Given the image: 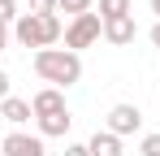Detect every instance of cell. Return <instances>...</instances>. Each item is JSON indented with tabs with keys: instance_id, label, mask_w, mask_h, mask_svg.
Returning <instances> with one entry per match:
<instances>
[{
	"instance_id": "obj_1",
	"label": "cell",
	"mask_w": 160,
	"mask_h": 156,
	"mask_svg": "<svg viewBox=\"0 0 160 156\" xmlns=\"http://www.w3.org/2000/svg\"><path fill=\"white\" fill-rule=\"evenodd\" d=\"M35 74L43 78L48 87H74L82 78V56L78 52H69V48H43V52H35Z\"/></svg>"
},
{
	"instance_id": "obj_2",
	"label": "cell",
	"mask_w": 160,
	"mask_h": 156,
	"mask_svg": "<svg viewBox=\"0 0 160 156\" xmlns=\"http://www.w3.org/2000/svg\"><path fill=\"white\" fill-rule=\"evenodd\" d=\"M13 39L22 44V48H52L56 39H65V22L56 18V13H22L18 22H13Z\"/></svg>"
},
{
	"instance_id": "obj_3",
	"label": "cell",
	"mask_w": 160,
	"mask_h": 156,
	"mask_svg": "<svg viewBox=\"0 0 160 156\" xmlns=\"http://www.w3.org/2000/svg\"><path fill=\"white\" fill-rule=\"evenodd\" d=\"M100 35H104V18L100 13H82V18H74V22L65 26V48L82 52V48H91V44H100Z\"/></svg>"
},
{
	"instance_id": "obj_4",
	"label": "cell",
	"mask_w": 160,
	"mask_h": 156,
	"mask_svg": "<svg viewBox=\"0 0 160 156\" xmlns=\"http://www.w3.org/2000/svg\"><path fill=\"white\" fill-rule=\"evenodd\" d=\"M117 139H126V134H138L143 130V113H138V104H112L108 108V126Z\"/></svg>"
},
{
	"instance_id": "obj_5",
	"label": "cell",
	"mask_w": 160,
	"mask_h": 156,
	"mask_svg": "<svg viewBox=\"0 0 160 156\" xmlns=\"http://www.w3.org/2000/svg\"><path fill=\"white\" fill-rule=\"evenodd\" d=\"M0 152L4 156H43V134H30V130H9L4 134V143H0Z\"/></svg>"
},
{
	"instance_id": "obj_6",
	"label": "cell",
	"mask_w": 160,
	"mask_h": 156,
	"mask_svg": "<svg viewBox=\"0 0 160 156\" xmlns=\"http://www.w3.org/2000/svg\"><path fill=\"white\" fill-rule=\"evenodd\" d=\"M30 108H35V117L65 113V91H61V87H43V91H35V96H30Z\"/></svg>"
},
{
	"instance_id": "obj_7",
	"label": "cell",
	"mask_w": 160,
	"mask_h": 156,
	"mask_svg": "<svg viewBox=\"0 0 160 156\" xmlns=\"http://www.w3.org/2000/svg\"><path fill=\"white\" fill-rule=\"evenodd\" d=\"M134 35H138V26H134V18H117V22H104V39L112 44V48H130Z\"/></svg>"
},
{
	"instance_id": "obj_8",
	"label": "cell",
	"mask_w": 160,
	"mask_h": 156,
	"mask_svg": "<svg viewBox=\"0 0 160 156\" xmlns=\"http://www.w3.org/2000/svg\"><path fill=\"white\" fill-rule=\"evenodd\" d=\"M0 117H4V122H9V126H26L30 117H35V108H30V100H18V96H9V100L0 104Z\"/></svg>"
},
{
	"instance_id": "obj_9",
	"label": "cell",
	"mask_w": 160,
	"mask_h": 156,
	"mask_svg": "<svg viewBox=\"0 0 160 156\" xmlns=\"http://www.w3.org/2000/svg\"><path fill=\"white\" fill-rule=\"evenodd\" d=\"M35 126H39L43 139H65L69 126H74V117H69V108H65V113H52V117H35Z\"/></svg>"
},
{
	"instance_id": "obj_10",
	"label": "cell",
	"mask_w": 160,
	"mask_h": 156,
	"mask_svg": "<svg viewBox=\"0 0 160 156\" xmlns=\"http://www.w3.org/2000/svg\"><path fill=\"white\" fill-rule=\"evenodd\" d=\"M87 148H91V156H121V152H126L121 139H117L112 130H95V134L87 139Z\"/></svg>"
},
{
	"instance_id": "obj_11",
	"label": "cell",
	"mask_w": 160,
	"mask_h": 156,
	"mask_svg": "<svg viewBox=\"0 0 160 156\" xmlns=\"http://www.w3.org/2000/svg\"><path fill=\"white\" fill-rule=\"evenodd\" d=\"M100 18L104 22H117V18H134L130 0H100Z\"/></svg>"
},
{
	"instance_id": "obj_12",
	"label": "cell",
	"mask_w": 160,
	"mask_h": 156,
	"mask_svg": "<svg viewBox=\"0 0 160 156\" xmlns=\"http://www.w3.org/2000/svg\"><path fill=\"white\" fill-rule=\"evenodd\" d=\"M56 13H69V22H74V18H82V13H95V0H61Z\"/></svg>"
},
{
	"instance_id": "obj_13",
	"label": "cell",
	"mask_w": 160,
	"mask_h": 156,
	"mask_svg": "<svg viewBox=\"0 0 160 156\" xmlns=\"http://www.w3.org/2000/svg\"><path fill=\"white\" fill-rule=\"evenodd\" d=\"M18 18H22V13H18V0H0V22H4V26H13Z\"/></svg>"
},
{
	"instance_id": "obj_14",
	"label": "cell",
	"mask_w": 160,
	"mask_h": 156,
	"mask_svg": "<svg viewBox=\"0 0 160 156\" xmlns=\"http://www.w3.org/2000/svg\"><path fill=\"white\" fill-rule=\"evenodd\" d=\"M138 156H160V134H143V143H138Z\"/></svg>"
},
{
	"instance_id": "obj_15",
	"label": "cell",
	"mask_w": 160,
	"mask_h": 156,
	"mask_svg": "<svg viewBox=\"0 0 160 156\" xmlns=\"http://www.w3.org/2000/svg\"><path fill=\"white\" fill-rule=\"evenodd\" d=\"M56 4H61V0H30L26 13H56Z\"/></svg>"
},
{
	"instance_id": "obj_16",
	"label": "cell",
	"mask_w": 160,
	"mask_h": 156,
	"mask_svg": "<svg viewBox=\"0 0 160 156\" xmlns=\"http://www.w3.org/2000/svg\"><path fill=\"white\" fill-rule=\"evenodd\" d=\"M61 156H91V148H87V143H65Z\"/></svg>"
},
{
	"instance_id": "obj_17",
	"label": "cell",
	"mask_w": 160,
	"mask_h": 156,
	"mask_svg": "<svg viewBox=\"0 0 160 156\" xmlns=\"http://www.w3.org/2000/svg\"><path fill=\"white\" fill-rule=\"evenodd\" d=\"M9 39H13V26H4V22H0V52L9 48Z\"/></svg>"
},
{
	"instance_id": "obj_18",
	"label": "cell",
	"mask_w": 160,
	"mask_h": 156,
	"mask_svg": "<svg viewBox=\"0 0 160 156\" xmlns=\"http://www.w3.org/2000/svg\"><path fill=\"white\" fill-rule=\"evenodd\" d=\"M9 100V74H4V70H0V104Z\"/></svg>"
},
{
	"instance_id": "obj_19",
	"label": "cell",
	"mask_w": 160,
	"mask_h": 156,
	"mask_svg": "<svg viewBox=\"0 0 160 156\" xmlns=\"http://www.w3.org/2000/svg\"><path fill=\"white\" fill-rule=\"evenodd\" d=\"M147 39H152V44H156V48H160V22L152 26V35H147Z\"/></svg>"
},
{
	"instance_id": "obj_20",
	"label": "cell",
	"mask_w": 160,
	"mask_h": 156,
	"mask_svg": "<svg viewBox=\"0 0 160 156\" xmlns=\"http://www.w3.org/2000/svg\"><path fill=\"white\" fill-rule=\"evenodd\" d=\"M147 4H152V13H156V22H160V0H147Z\"/></svg>"
}]
</instances>
